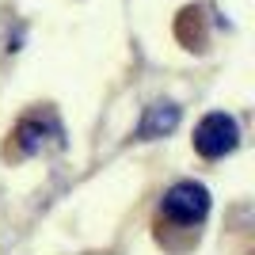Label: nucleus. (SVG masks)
I'll return each instance as SVG.
<instances>
[{
  "mask_svg": "<svg viewBox=\"0 0 255 255\" xmlns=\"http://www.w3.org/2000/svg\"><path fill=\"white\" fill-rule=\"evenodd\" d=\"M57 122L53 118H31V122H23L19 126V145H23V152H42L46 149V129H53Z\"/></svg>",
  "mask_w": 255,
  "mask_h": 255,
  "instance_id": "4",
  "label": "nucleus"
},
{
  "mask_svg": "<svg viewBox=\"0 0 255 255\" xmlns=\"http://www.w3.org/2000/svg\"><path fill=\"white\" fill-rule=\"evenodd\" d=\"M179 126V107L171 103H152L141 118V137H164L171 129Z\"/></svg>",
  "mask_w": 255,
  "mask_h": 255,
  "instance_id": "3",
  "label": "nucleus"
},
{
  "mask_svg": "<svg viewBox=\"0 0 255 255\" xmlns=\"http://www.w3.org/2000/svg\"><path fill=\"white\" fill-rule=\"evenodd\" d=\"M236 145H240V126H236L233 115L213 111V115H206L202 122H198V129H194V149L202 152L206 160L225 156V152H233Z\"/></svg>",
  "mask_w": 255,
  "mask_h": 255,
  "instance_id": "1",
  "label": "nucleus"
},
{
  "mask_svg": "<svg viewBox=\"0 0 255 255\" xmlns=\"http://www.w3.org/2000/svg\"><path fill=\"white\" fill-rule=\"evenodd\" d=\"M160 213H164L168 221H175V225L202 221L206 213H210V191H206L202 183H175V187L164 194Z\"/></svg>",
  "mask_w": 255,
  "mask_h": 255,
  "instance_id": "2",
  "label": "nucleus"
}]
</instances>
